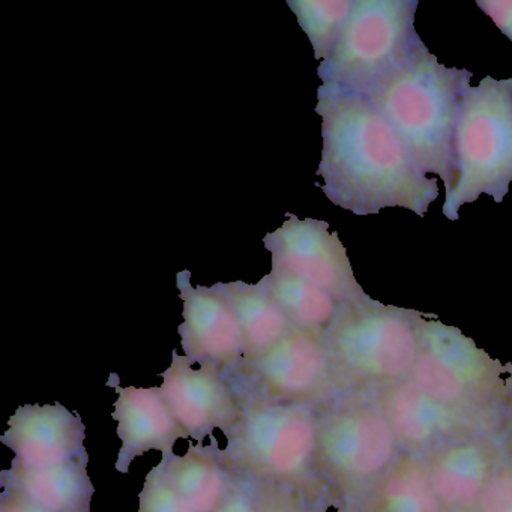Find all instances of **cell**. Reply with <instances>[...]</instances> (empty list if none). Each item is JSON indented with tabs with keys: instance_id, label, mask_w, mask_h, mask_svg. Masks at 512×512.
Masks as SVG:
<instances>
[{
	"instance_id": "1",
	"label": "cell",
	"mask_w": 512,
	"mask_h": 512,
	"mask_svg": "<svg viewBox=\"0 0 512 512\" xmlns=\"http://www.w3.org/2000/svg\"><path fill=\"white\" fill-rule=\"evenodd\" d=\"M323 149L317 175L335 206L358 217L383 208L427 214L439 196L436 179L416 166L394 128L365 95L323 83L317 91Z\"/></svg>"
},
{
	"instance_id": "2",
	"label": "cell",
	"mask_w": 512,
	"mask_h": 512,
	"mask_svg": "<svg viewBox=\"0 0 512 512\" xmlns=\"http://www.w3.org/2000/svg\"><path fill=\"white\" fill-rule=\"evenodd\" d=\"M472 73L439 64L424 43L365 97L394 128L416 166L439 176L451 193L457 179L455 134Z\"/></svg>"
},
{
	"instance_id": "3",
	"label": "cell",
	"mask_w": 512,
	"mask_h": 512,
	"mask_svg": "<svg viewBox=\"0 0 512 512\" xmlns=\"http://www.w3.org/2000/svg\"><path fill=\"white\" fill-rule=\"evenodd\" d=\"M421 311L358 296L338 305L323 335L340 391L374 394L409 379L421 346Z\"/></svg>"
},
{
	"instance_id": "4",
	"label": "cell",
	"mask_w": 512,
	"mask_h": 512,
	"mask_svg": "<svg viewBox=\"0 0 512 512\" xmlns=\"http://www.w3.org/2000/svg\"><path fill=\"white\" fill-rule=\"evenodd\" d=\"M443 406L497 431L505 419L509 368L439 320H421V346L409 377Z\"/></svg>"
},
{
	"instance_id": "5",
	"label": "cell",
	"mask_w": 512,
	"mask_h": 512,
	"mask_svg": "<svg viewBox=\"0 0 512 512\" xmlns=\"http://www.w3.org/2000/svg\"><path fill=\"white\" fill-rule=\"evenodd\" d=\"M457 179L443 215L458 220L461 206L481 194L502 203L512 182V79L485 77L467 86L455 134Z\"/></svg>"
},
{
	"instance_id": "6",
	"label": "cell",
	"mask_w": 512,
	"mask_h": 512,
	"mask_svg": "<svg viewBox=\"0 0 512 512\" xmlns=\"http://www.w3.org/2000/svg\"><path fill=\"white\" fill-rule=\"evenodd\" d=\"M317 446L319 418L310 407L256 404L245 409L221 458L260 484L313 490Z\"/></svg>"
},
{
	"instance_id": "7",
	"label": "cell",
	"mask_w": 512,
	"mask_h": 512,
	"mask_svg": "<svg viewBox=\"0 0 512 512\" xmlns=\"http://www.w3.org/2000/svg\"><path fill=\"white\" fill-rule=\"evenodd\" d=\"M401 452L391 425L364 395H350L319 418L317 466L359 508L364 509Z\"/></svg>"
},
{
	"instance_id": "8",
	"label": "cell",
	"mask_w": 512,
	"mask_h": 512,
	"mask_svg": "<svg viewBox=\"0 0 512 512\" xmlns=\"http://www.w3.org/2000/svg\"><path fill=\"white\" fill-rule=\"evenodd\" d=\"M418 0H355L331 55L319 67L323 83L367 95L422 43L415 31Z\"/></svg>"
},
{
	"instance_id": "9",
	"label": "cell",
	"mask_w": 512,
	"mask_h": 512,
	"mask_svg": "<svg viewBox=\"0 0 512 512\" xmlns=\"http://www.w3.org/2000/svg\"><path fill=\"white\" fill-rule=\"evenodd\" d=\"M244 367L260 391L277 403L310 407L340 391L323 338L296 326Z\"/></svg>"
},
{
	"instance_id": "10",
	"label": "cell",
	"mask_w": 512,
	"mask_h": 512,
	"mask_svg": "<svg viewBox=\"0 0 512 512\" xmlns=\"http://www.w3.org/2000/svg\"><path fill=\"white\" fill-rule=\"evenodd\" d=\"M289 220L263 239L272 254V269L289 272L331 293L338 304L365 295L353 275L346 248L325 221L289 215Z\"/></svg>"
},
{
	"instance_id": "11",
	"label": "cell",
	"mask_w": 512,
	"mask_h": 512,
	"mask_svg": "<svg viewBox=\"0 0 512 512\" xmlns=\"http://www.w3.org/2000/svg\"><path fill=\"white\" fill-rule=\"evenodd\" d=\"M161 377V395L190 439L202 442L217 430L230 437L244 419L245 409L214 364H197L175 350Z\"/></svg>"
},
{
	"instance_id": "12",
	"label": "cell",
	"mask_w": 512,
	"mask_h": 512,
	"mask_svg": "<svg viewBox=\"0 0 512 512\" xmlns=\"http://www.w3.org/2000/svg\"><path fill=\"white\" fill-rule=\"evenodd\" d=\"M368 398L391 425L401 451L409 454L427 457L457 440L479 433H496L443 406L410 379L386 386Z\"/></svg>"
},
{
	"instance_id": "13",
	"label": "cell",
	"mask_w": 512,
	"mask_h": 512,
	"mask_svg": "<svg viewBox=\"0 0 512 512\" xmlns=\"http://www.w3.org/2000/svg\"><path fill=\"white\" fill-rule=\"evenodd\" d=\"M178 289L184 301V323L179 326L185 356L197 364L235 367L247 355L241 323L229 299L214 287H193L190 272L178 274Z\"/></svg>"
},
{
	"instance_id": "14",
	"label": "cell",
	"mask_w": 512,
	"mask_h": 512,
	"mask_svg": "<svg viewBox=\"0 0 512 512\" xmlns=\"http://www.w3.org/2000/svg\"><path fill=\"white\" fill-rule=\"evenodd\" d=\"M85 425L61 404L19 407L2 443L13 449V466L50 467L86 463Z\"/></svg>"
},
{
	"instance_id": "15",
	"label": "cell",
	"mask_w": 512,
	"mask_h": 512,
	"mask_svg": "<svg viewBox=\"0 0 512 512\" xmlns=\"http://www.w3.org/2000/svg\"><path fill=\"white\" fill-rule=\"evenodd\" d=\"M506 448L496 433H479L428 454L431 484L445 512H473Z\"/></svg>"
},
{
	"instance_id": "16",
	"label": "cell",
	"mask_w": 512,
	"mask_h": 512,
	"mask_svg": "<svg viewBox=\"0 0 512 512\" xmlns=\"http://www.w3.org/2000/svg\"><path fill=\"white\" fill-rule=\"evenodd\" d=\"M109 385L118 394L113 418L118 422V436L122 440L116 461L119 472H130L131 463L145 452L158 449L163 455L172 454L179 439H190L167 406L160 388H121L115 382Z\"/></svg>"
},
{
	"instance_id": "17",
	"label": "cell",
	"mask_w": 512,
	"mask_h": 512,
	"mask_svg": "<svg viewBox=\"0 0 512 512\" xmlns=\"http://www.w3.org/2000/svg\"><path fill=\"white\" fill-rule=\"evenodd\" d=\"M4 490L14 491L50 512H89L94 494L86 463L19 467L2 472Z\"/></svg>"
},
{
	"instance_id": "18",
	"label": "cell",
	"mask_w": 512,
	"mask_h": 512,
	"mask_svg": "<svg viewBox=\"0 0 512 512\" xmlns=\"http://www.w3.org/2000/svg\"><path fill=\"white\" fill-rule=\"evenodd\" d=\"M160 464L194 512H217L232 487L221 454L209 448L196 446L184 455L172 452Z\"/></svg>"
},
{
	"instance_id": "19",
	"label": "cell",
	"mask_w": 512,
	"mask_h": 512,
	"mask_svg": "<svg viewBox=\"0 0 512 512\" xmlns=\"http://www.w3.org/2000/svg\"><path fill=\"white\" fill-rule=\"evenodd\" d=\"M218 284L229 299L244 332L247 355L242 365L253 361L295 328L280 305L259 283L254 286L241 281Z\"/></svg>"
},
{
	"instance_id": "20",
	"label": "cell",
	"mask_w": 512,
	"mask_h": 512,
	"mask_svg": "<svg viewBox=\"0 0 512 512\" xmlns=\"http://www.w3.org/2000/svg\"><path fill=\"white\" fill-rule=\"evenodd\" d=\"M364 512H445L431 484L427 458L401 452Z\"/></svg>"
},
{
	"instance_id": "21",
	"label": "cell",
	"mask_w": 512,
	"mask_h": 512,
	"mask_svg": "<svg viewBox=\"0 0 512 512\" xmlns=\"http://www.w3.org/2000/svg\"><path fill=\"white\" fill-rule=\"evenodd\" d=\"M259 284L296 328L323 338L340 305L331 293L278 269H272Z\"/></svg>"
},
{
	"instance_id": "22",
	"label": "cell",
	"mask_w": 512,
	"mask_h": 512,
	"mask_svg": "<svg viewBox=\"0 0 512 512\" xmlns=\"http://www.w3.org/2000/svg\"><path fill=\"white\" fill-rule=\"evenodd\" d=\"M352 0H289L287 5L313 44L317 61H326L353 10Z\"/></svg>"
},
{
	"instance_id": "23",
	"label": "cell",
	"mask_w": 512,
	"mask_h": 512,
	"mask_svg": "<svg viewBox=\"0 0 512 512\" xmlns=\"http://www.w3.org/2000/svg\"><path fill=\"white\" fill-rule=\"evenodd\" d=\"M139 512H194L184 497L173 487L163 466L157 467L146 476L140 493Z\"/></svg>"
},
{
	"instance_id": "24",
	"label": "cell",
	"mask_w": 512,
	"mask_h": 512,
	"mask_svg": "<svg viewBox=\"0 0 512 512\" xmlns=\"http://www.w3.org/2000/svg\"><path fill=\"white\" fill-rule=\"evenodd\" d=\"M473 512H512V449L506 451Z\"/></svg>"
},
{
	"instance_id": "25",
	"label": "cell",
	"mask_w": 512,
	"mask_h": 512,
	"mask_svg": "<svg viewBox=\"0 0 512 512\" xmlns=\"http://www.w3.org/2000/svg\"><path fill=\"white\" fill-rule=\"evenodd\" d=\"M257 512H319L301 497L277 485L260 484L256 488Z\"/></svg>"
},
{
	"instance_id": "26",
	"label": "cell",
	"mask_w": 512,
	"mask_h": 512,
	"mask_svg": "<svg viewBox=\"0 0 512 512\" xmlns=\"http://www.w3.org/2000/svg\"><path fill=\"white\" fill-rule=\"evenodd\" d=\"M478 7L512 41V0H478Z\"/></svg>"
},
{
	"instance_id": "27",
	"label": "cell",
	"mask_w": 512,
	"mask_h": 512,
	"mask_svg": "<svg viewBox=\"0 0 512 512\" xmlns=\"http://www.w3.org/2000/svg\"><path fill=\"white\" fill-rule=\"evenodd\" d=\"M217 512H257L256 490L232 484L229 494Z\"/></svg>"
},
{
	"instance_id": "28",
	"label": "cell",
	"mask_w": 512,
	"mask_h": 512,
	"mask_svg": "<svg viewBox=\"0 0 512 512\" xmlns=\"http://www.w3.org/2000/svg\"><path fill=\"white\" fill-rule=\"evenodd\" d=\"M0 512H50L14 491L4 490L0 500Z\"/></svg>"
},
{
	"instance_id": "29",
	"label": "cell",
	"mask_w": 512,
	"mask_h": 512,
	"mask_svg": "<svg viewBox=\"0 0 512 512\" xmlns=\"http://www.w3.org/2000/svg\"><path fill=\"white\" fill-rule=\"evenodd\" d=\"M509 368V397L506 403L505 419H503V427L508 433H512V365Z\"/></svg>"
}]
</instances>
